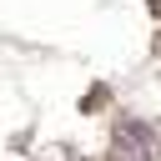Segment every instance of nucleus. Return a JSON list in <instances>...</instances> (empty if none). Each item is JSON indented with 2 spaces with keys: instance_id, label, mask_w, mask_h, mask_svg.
<instances>
[{
  "instance_id": "f257e3e1",
  "label": "nucleus",
  "mask_w": 161,
  "mask_h": 161,
  "mask_svg": "<svg viewBox=\"0 0 161 161\" xmlns=\"http://www.w3.org/2000/svg\"><path fill=\"white\" fill-rule=\"evenodd\" d=\"M106 161H151L146 131H141V126H121V131L111 136V156H106Z\"/></svg>"
}]
</instances>
